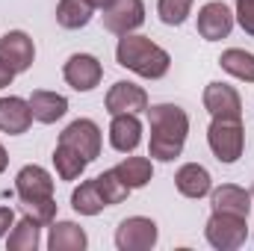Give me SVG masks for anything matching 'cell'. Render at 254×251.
<instances>
[{
    "mask_svg": "<svg viewBox=\"0 0 254 251\" xmlns=\"http://www.w3.org/2000/svg\"><path fill=\"white\" fill-rule=\"evenodd\" d=\"M148 127H151V160L172 163L184 154L187 133H190V116L178 104H148Z\"/></svg>",
    "mask_w": 254,
    "mask_h": 251,
    "instance_id": "1",
    "label": "cell"
},
{
    "mask_svg": "<svg viewBox=\"0 0 254 251\" xmlns=\"http://www.w3.org/2000/svg\"><path fill=\"white\" fill-rule=\"evenodd\" d=\"M15 195L27 216H33L42 228L57 219V198H54V178L42 166H24L15 175Z\"/></svg>",
    "mask_w": 254,
    "mask_h": 251,
    "instance_id": "2",
    "label": "cell"
},
{
    "mask_svg": "<svg viewBox=\"0 0 254 251\" xmlns=\"http://www.w3.org/2000/svg\"><path fill=\"white\" fill-rule=\"evenodd\" d=\"M116 60H119L122 68L145 77V80H160L172 68V57H169L166 48H160L148 36H136V33H127V36L119 39Z\"/></svg>",
    "mask_w": 254,
    "mask_h": 251,
    "instance_id": "3",
    "label": "cell"
},
{
    "mask_svg": "<svg viewBox=\"0 0 254 251\" xmlns=\"http://www.w3.org/2000/svg\"><path fill=\"white\" fill-rule=\"evenodd\" d=\"M207 145L213 151V157L225 166H234L243 151H246V130L243 122H231V119H213L207 127Z\"/></svg>",
    "mask_w": 254,
    "mask_h": 251,
    "instance_id": "4",
    "label": "cell"
},
{
    "mask_svg": "<svg viewBox=\"0 0 254 251\" xmlns=\"http://www.w3.org/2000/svg\"><path fill=\"white\" fill-rule=\"evenodd\" d=\"M204 237L216 251H237L249 240V219L234 213H216L204 225Z\"/></svg>",
    "mask_w": 254,
    "mask_h": 251,
    "instance_id": "5",
    "label": "cell"
},
{
    "mask_svg": "<svg viewBox=\"0 0 254 251\" xmlns=\"http://www.w3.org/2000/svg\"><path fill=\"white\" fill-rule=\"evenodd\" d=\"M157 222L148 216H130L116 228V249L119 251H151L157 246Z\"/></svg>",
    "mask_w": 254,
    "mask_h": 251,
    "instance_id": "6",
    "label": "cell"
},
{
    "mask_svg": "<svg viewBox=\"0 0 254 251\" xmlns=\"http://www.w3.org/2000/svg\"><path fill=\"white\" fill-rule=\"evenodd\" d=\"M101 18H104V27L116 36H127V33H136L142 24H145V3L142 0H107L101 6Z\"/></svg>",
    "mask_w": 254,
    "mask_h": 251,
    "instance_id": "7",
    "label": "cell"
},
{
    "mask_svg": "<svg viewBox=\"0 0 254 251\" xmlns=\"http://www.w3.org/2000/svg\"><path fill=\"white\" fill-rule=\"evenodd\" d=\"M60 142L74 148L80 157H86L89 163H95L101 157V145H104V136H101V127L95 125L92 119H77L60 133Z\"/></svg>",
    "mask_w": 254,
    "mask_h": 251,
    "instance_id": "8",
    "label": "cell"
},
{
    "mask_svg": "<svg viewBox=\"0 0 254 251\" xmlns=\"http://www.w3.org/2000/svg\"><path fill=\"white\" fill-rule=\"evenodd\" d=\"M204 110L213 116V119H231V122H240L243 119V98L234 86L228 83H207L204 89Z\"/></svg>",
    "mask_w": 254,
    "mask_h": 251,
    "instance_id": "9",
    "label": "cell"
},
{
    "mask_svg": "<svg viewBox=\"0 0 254 251\" xmlns=\"http://www.w3.org/2000/svg\"><path fill=\"white\" fill-rule=\"evenodd\" d=\"M104 107H107L110 116H122V113L139 116V113L148 110V92L142 86L130 83V80H119V83L110 86V92L104 98Z\"/></svg>",
    "mask_w": 254,
    "mask_h": 251,
    "instance_id": "10",
    "label": "cell"
},
{
    "mask_svg": "<svg viewBox=\"0 0 254 251\" xmlns=\"http://www.w3.org/2000/svg\"><path fill=\"white\" fill-rule=\"evenodd\" d=\"M234 12L222 3V0H210L198 9V36L207 39V42H219V39H228L231 30H234Z\"/></svg>",
    "mask_w": 254,
    "mask_h": 251,
    "instance_id": "11",
    "label": "cell"
},
{
    "mask_svg": "<svg viewBox=\"0 0 254 251\" xmlns=\"http://www.w3.org/2000/svg\"><path fill=\"white\" fill-rule=\"evenodd\" d=\"M63 77L74 92H92L101 83V77H104V65L98 63L92 54H74L65 63Z\"/></svg>",
    "mask_w": 254,
    "mask_h": 251,
    "instance_id": "12",
    "label": "cell"
},
{
    "mask_svg": "<svg viewBox=\"0 0 254 251\" xmlns=\"http://www.w3.org/2000/svg\"><path fill=\"white\" fill-rule=\"evenodd\" d=\"M0 60L9 65L15 74L30 71V65L36 60V45H33V39H30L24 30H9V33H3V39H0Z\"/></svg>",
    "mask_w": 254,
    "mask_h": 251,
    "instance_id": "13",
    "label": "cell"
},
{
    "mask_svg": "<svg viewBox=\"0 0 254 251\" xmlns=\"http://www.w3.org/2000/svg\"><path fill=\"white\" fill-rule=\"evenodd\" d=\"M252 204H254L252 192L237 187V184H222V187L210 189V207L216 213H234V216H246L249 219Z\"/></svg>",
    "mask_w": 254,
    "mask_h": 251,
    "instance_id": "14",
    "label": "cell"
},
{
    "mask_svg": "<svg viewBox=\"0 0 254 251\" xmlns=\"http://www.w3.org/2000/svg\"><path fill=\"white\" fill-rule=\"evenodd\" d=\"M33 122H36V119H33L30 101L15 98V95L0 98V130H3V133H9V136H21V133L30 130Z\"/></svg>",
    "mask_w": 254,
    "mask_h": 251,
    "instance_id": "15",
    "label": "cell"
},
{
    "mask_svg": "<svg viewBox=\"0 0 254 251\" xmlns=\"http://www.w3.org/2000/svg\"><path fill=\"white\" fill-rule=\"evenodd\" d=\"M110 145L119 154H133L142 145V122L133 113L113 116V122H110Z\"/></svg>",
    "mask_w": 254,
    "mask_h": 251,
    "instance_id": "16",
    "label": "cell"
},
{
    "mask_svg": "<svg viewBox=\"0 0 254 251\" xmlns=\"http://www.w3.org/2000/svg\"><path fill=\"white\" fill-rule=\"evenodd\" d=\"M175 187H178V192H181L184 198H204V195H210V189H213V178H210V172H207L204 166H198V163H184V166L178 169V175H175Z\"/></svg>",
    "mask_w": 254,
    "mask_h": 251,
    "instance_id": "17",
    "label": "cell"
},
{
    "mask_svg": "<svg viewBox=\"0 0 254 251\" xmlns=\"http://www.w3.org/2000/svg\"><path fill=\"white\" fill-rule=\"evenodd\" d=\"M30 110H33V119L39 125H57L68 113V101H65V95L48 92V89H36L30 95Z\"/></svg>",
    "mask_w": 254,
    "mask_h": 251,
    "instance_id": "18",
    "label": "cell"
},
{
    "mask_svg": "<svg viewBox=\"0 0 254 251\" xmlns=\"http://www.w3.org/2000/svg\"><path fill=\"white\" fill-rule=\"evenodd\" d=\"M48 228H51V234H48V249L51 251H83L89 246V237L77 222H57L54 219Z\"/></svg>",
    "mask_w": 254,
    "mask_h": 251,
    "instance_id": "19",
    "label": "cell"
},
{
    "mask_svg": "<svg viewBox=\"0 0 254 251\" xmlns=\"http://www.w3.org/2000/svg\"><path fill=\"white\" fill-rule=\"evenodd\" d=\"M42 246V225L33 216H21L15 219L12 231L6 234V249L9 251H36Z\"/></svg>",
    "mask_w": 254,
    "mask_h": 251,
    "instance_id": "20",
    "label": "cell"
},
{
    "mask_svg": "<svg viewBox=\"0 0 254 251\" xmlns=\"http://www.w3.org/2000/svg\"><path fill=\"white\" fill-rule=\"evenodd\" d=\"M95 15V6L86 0H60L57 3V24L63 30H83Z\"/></svg>",
    "mask_w": 254,
    "mask_h": 251,
    "instance_id": "21",
    "label": "cell"
},
{
    "mask_svg": "<svg viewBox=\"0 0 254 251\" xmlns=\"http://www.w3.org/2000/svg\"><path fill=\"white\" fill-rule=\"evenodd\" d=\"M54 166H57L60 181H80L83 172H86V166H89V160L80 157L74 148H68V145H63V142H57V148H54Z\"/></svg>",
    "mask_w": 254,
    "mask_h": 251,
    "instance_id": "22",
    "label": "cell"
},
{
    "mask_svg": "<svg viewBox=\"0 0 254 251\" xmlns=\"http://www.w3.org/2000/svg\"><path fill=\"white\" fill-rule=\"evenodd\" d=\"M116 172H119V178H122L130 189L148 187L151 178H154V166H151L148 157H125V160L116 166Z\"/></svg>",
    "mask_w": 254,
    "mask_h": 251,
    "instance_id": "23",
    "label": "cell"
},
{
    "mask_svg": "<svg viewBox=\"0 0 254 251\" xmlns=\"http://www.w3.org/2000/svg\"><path fill=\"white\" fill-rule=\"evenodd\" d=\"M222 71H228L231 77L243 80V83H254V54L243 51V48H228L219 57Z\"/></svg>",
    "mask_w": 254,
    "mask_h": 251,
    "instance_id": "24",
    "label": "cell"
},
{
    "mask_svg": "<svg viewBox=\"0 0 254 251\" xmlns=\"http://www.w3.org/2000/svg\"><path fill=\"white\" fill-rule=\"evenodd\" d=\"M71 207H74V213H80V216H98V213L107 210L101 192L95 187V178H92V181H83L80 187L71 192Z\"/></svg>",
    "mask_w": 254,
    "mask_h": 251,
    "instance_id": "25",
    "label": "cell"
},
{
    "mask_svg": "<svg viewBox=\"0 0 254 251\" xmlns=\"http://www.w3.org/2000/svg\"><path fill=\"white\" fill-rule=\"evenodd\" d=\"M95 187H98V192H101V198H104V204H107V207H116V204L127 201V195L133 192V189L119 178V172H116V169H110V172L98 175V178H95Z\"/></svg>",
    "mask_w": 254,
    "mask_h": 251,
    "instance_id": "26",
    "label": "cell"
},
{
    "mask_svg": "<svg viewBox=\"0 0 254 251\" xmlns=\"http://www.w3.org/2000/svg\"><path fill=\"white\" fill-rule=\"evenodd\" d=\"M157 15H160V21L166 27H181L192 15V0H160Z\"/></svg>",
    "mask_w": 254,
    "mask_h": 251,
    "instance_id": "27",
    "label": "cell"
},
{
    "mask_svg": "<svg viewBox=\"0 0 254 251\" xmlns=\"http://www.w3.org/2000/svg\"><path fill=\"white\" fill-rule=\"evenodd\" d=\"M237 24L246 30V36L254 39V0H237V12H234Z\"/></svg>",
    "mask_w": 254,
    "mask_h": 251,
    "instance_id": "28",
    "label": "cell"
},
{
    "mask_svg": "<svg viewBox=\"0 0 254 251\" xmlns=\"http://www.w3.org/2000/svg\"><path fill=\"white\" fill-rule=\"evenodd\" d=\"M12 225H15V210L12 207H0V240L12 231Z\"/></svg>",
    "mask_w": 254,
    "mask_h": 251,
    "instance_id": "29",
    "label": "cell"
},
{
    "mask_svg": "<svg viewBox=\"0 0 254 251\" xmlns=\"http://www.w3.org/2000/svg\"><path fill=\"white\" fill-rule=\"evenodd\" d=\"M12 80H15V71L9 68V65L0 60V89H6V86H12Z\"/></svg>",
    "mask_w": 254,
    "mask_h": 251,
    "instance_id": "30",
    "label": "cell"
},
{
    "mask_svg": "<svg viewBox=\"0 0 254 251\" xmlns=\"http://www.w3.org/2000/svg\"><path fill=\"white\" fill-rule=\"evenodd\" d=\"M6 166H9V157H6V148L0 145V175L6 172Z\"/></svg>",
    "mask_w": 254,
    "mask_h": 251,
    "instance_id": "31",
    "label": "cell"
},
{
    "mask_svg": "<svg viewBox=\"0 0 254 251\" xmlns=\"http://www.w3.org/2000/svg\"><path fill=\"white\" fill-rule=\"evenodd\" d=\"M86 3H89V6H95V9H101V6H104L107 0H86Z\"/></svg>",
    "mask_w": 254,
    "mask_h": 251,
    "instance_id": "32",
    "label": "cell"
},
{
    "mask_svg": "<svg viewBox=\"0 0 254 251\" xmlns=\"http://www.w3.org/2000/svg\"><path fill=\"white\" fill-rule=\"evenodd\" d=\"M252 198H254V189H252Z\"/></svg>",
    "mask_w": 254,
    "mask_h": 251,
    "instance_id": "33",
    "label": "cell"
}]
</instances>
